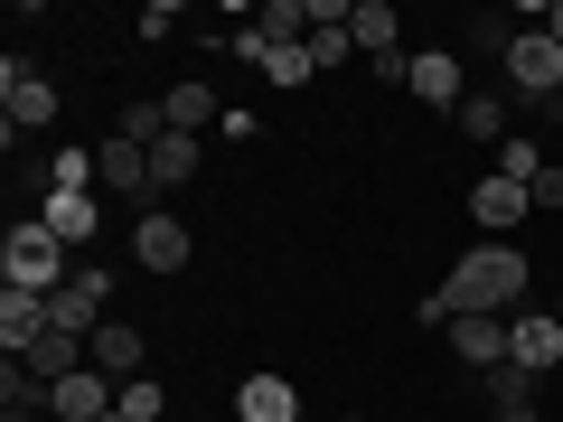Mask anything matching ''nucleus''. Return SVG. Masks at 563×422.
<instances>
[{
	"instance_id": "obj_8",
	"label": "nucleus",
	"mask_w": 563,
	"mask_h": 422,
	"mask_svg": "<svg viewBox=\"0 0 563 422\" xmlns=\"http://www.w3.org/2000/svg\"><path fill=\"white\" fill-rule=\"evenodd\" d=\"M404 95H413V103H442V113H461V57H451V47H422V57L404 66Z\"/></svg>"
},
{
	"instance_id": "obj_10",
	"label": "nucleus",
	"mask_w": 563,
	"mask_h": 422,
	"mask_svg": "<svg viewBox=\"0 0 563 422\" xmlns=\"http://www.w3.org/2000/svg\"><path fill=\"white\" fill-rule=\"evenodd\" d=\"M132 254L151 263V273H179L198 244H188V225H179V216H161V207H151V216H141V235H132Z\"/></svg>"
},
{
	"instance_id": "obj_2",
	"label": "nucleus",
	"mask_w": 563,
	"mask_h": 422,
	"mask_svg": "<svg viewBox=\"0 0 563 422\" xmlns=\"http://www.w3.org/2000/svg\"><path fill=\"white\" fill-rule=\"evenodd\" d=\"M0 281H10V291H38V301H57L66 281H76V263H66V244L47 235L38 216H20V225H10V244H0Z\"/></svg>"
},
{
	"instance_id": "obj_7",
	"label": "nucleus",
	"mask_w": 563,
	"mask_h": 422,
	"mask_svg": "<svg viewBox=\"0 0 563 422\" xmlns=\"http://www.w3.org/2000/svg\"><path fill=\"white\" fill-rule=\"evenodd\" d=\"M38 225L76 254V244H95V225H103V207H95V188H47V207H38Z\"/></svg>"
},
{
	"instance_id": "obj_26",
	"label": "nucleus",
	"mask_w": 563,
	"mask_h": 422,
	"mask_svg": "<svg viewBox=\"0 0 563 422\" xmlns=\"http://www.w3.org/2000/svg\"><path fill=\"white\" fill-rule=\"evenodd\" d=\"M498 422H544V413H536V403H498Z\"/></svg>"
},
{
	"instance_id": "obj_20",
	"label": "nucleus",
	"mask_w": 563,
	"mask_h": 422,
	"mask_svg": "<svg viewBox=\"0 0 563 422\" xmlns=\"http://www.w3.org/2000/svg\"><path fill=\"white\" fill-rule=\"evenodd\" d=\"M263 76H273V85H310V76H320L310 38H301V47H263Z\"/></svg>"
},
{
	"instance_id": "obj_5",
	"label": "nucleus",
	"mask_w": 563,
	"mask_h": 422,
	"mask_svg": "<svg viewBox=\"0 0 563 422\" xmlns=\"http://www.w3.org/2000/svg\"><path fill=\"white\" fill-rule=\"evenodd\" d=\"M507 357H517L526 376L563 366V320H554V310H517V320H507Z\"/></svg>"
},
{
	"instance_id": "obj_6",
	"label": "nucleus",
	"mask_w": 563,
	"mask_h": 422,
	"mask_svg": "<svg viewBox=\"0 0 563 422\" xmlns=\"http://www.w3.org/2000/svg\"><path fill=\"white\" fill-rule=\"evenodd\" d=\"M526 207H536V198H526L517 179H498V169H488V179L470 188V225H479L488 244H507V225H526Z\"/></svg>"
},
{
	"instance_id": "obj_21",
	"label": "nucleus",
	"mask_w": 563,
	"mask_h": 422,
	"mask_svg": "<svg viewBox=\"0 0 563 422\" xmlns=\"http://www.w3.org/2000/svg\"><path fill=\"white\" fill-rule=\"evenodd\" d=\"M113 413H122V422H169V395H161L151 376H132V385H122V403H113Z\"/></svg>"
},
{
	"instance_id": "obj_17",
	"label": "nucleus",
	"mask_w": 563,
	"mask_h": 422,
	"mask_svg": "<svg viewBox=\"0 0 563 422\" xmlns=\"http://www.w3.org/2000/svg\"><path fill=\"white\" fill-rule=\"evenodd\" d=\"M161 113H169V132H207V122H225V113H217V95H207L198 76H188V85H169V95H161Z\"/></svg>"
},
{
	"instance_id": "obj_23",
	"label": "nucleus",
	"mask_w": 563,
	"mask_h": 422,
	"mask_svg": "<svg viewBox=\"0 0 563 422\" xmlns=\"http://www.w3.org/2000/svg\"><path fill=\"white\" fill-rule=\"evenodd\" d=\"M488 395H498V403H536V376L507 357V366H488Z\"/></svg>"
},
{
	"instance_id": "obj_25",
	"label": "nucleus",
	"mask_w": 563,
	"mask_h": 422,
	"mask_svg": "<svg viewBox=\"0 0 563 422\" xmlns=\"http://www.w3.org/2000/svg\"><path fill=\"white\" fill-rule=\"evenodd\" d=\"M526 198H536V207H563V169H544V179L526 188Z\"/></svg>"
},
{
	"instance_id": "obj_16",
	"label": "nucleus",
	"mask_w": 563,
	"mask_h": 422,
	"mask_svg": "<svg viewBox=\"0 0 563 422\" xmlns=\"http://www.w3.org/2000/svg\"><path fill=\"white\" fill-rule=\"evenodd\" d=\"M198 179V132H161L151 141V188H179Z\"/></svg>"
},
{
	"instance_id": "obj_27",
	"label": "nucleus",
	"mask_w": 563,
	"mask_h": 422,
	"mask_svg": "<svg viewBox=\"0 0 563 422\" xmlns=\"http://www.w3.org/2000/svg\"><path fill=\"white\" fill-rule=\"evenodd\" d=\"M544 38H554V47H563V0H554V10H544Z\"/></svg>"
},
{
	"instance_id": "obj_13",
	"label": "nucleus",
	"mask_w": 563,
	"mask_h": 422,
	"mask_svg": "<svg viewBox=\"0 0 563 422\" xmlns=\"http://www.w3.org/2000/svg\"><path fill=\"white\" fill-rule=\"evenodd\" d=\"M347 38H357V57H404V20H395V0H357L347 10Z\"/></svg>"
},
{
	"instance_id": "obj_30",
	"label": "nucleus",
	"mask_w": 563,
	"mask_h": 422,
	"mask_svg": "<svg viewBox=\"0 0 563 422\" xmlns=\"http://www.w3.org/2000/svg\"><path fill=\"white\" fill-rule=\"evenodd\" d=\"M103 422H122V413H103Z\"/></svg>"
},
{
	"instance_id": "obj_1",
	"label": "nucleus",
	"mask_w": 563,
	"mask_h": 422,
	"mask_svg": "<svg viewBox=\"0 0 563 422\" xmlns=\"http://www.w3.org/2000/svg\"><path fill=\"white\" fill-rule=\"evenodd\" d=\"M442 291H451V320H461V310L517 320V301H526V254H507V244H479V254H461V273H451Z\"/></svg>"
},
{
	"instance_id": "obj_19",
	"label": "nucleus",
	"mask_w": 563,
	"mask_h": 422,
	"mask_svg": "<svg viewBox=\"0 0 563 422\" xmlns=\"http://www.w3.org/2000/svg\"><path fill=\"white\" fill-rule=\"evenodd\" d=\"M461 132L470 141H507V103L498 95H461Z\"/></svg>"
},
{
	"instance_id": "obj_15",
	"label": "nucleus",
	"mask_w": 563,
	"mask_h": 422,
	"mask_svg": "<svg viewBox=\"0 0 563 422\" xmlns=\"http://www.w3.org/2000/svg\"><path fill=\"white\" fill-rule=\"evenodd\" d=\"M38 338H47V301H38V291H0V347L29 357Z\"/></svg>"
},
{
	"instance_id": "obj_3",
	"label": "nucleus",
	"mask_w": 563,
	"mask_h": 422,
	"mask_svg": "<svg viewBox=\"0 0 563 422\" xmlns=\"http://www.w3.org/2000/svg\"><path fill=\"white\" fill-rule=\"evenodd\" d=\"M0 95H10V113H0V132H10V141H20V132H47V122H57V85H47L38 66L10 57V66H0Z\"/></svg>"
},
{
	"instance_id": "obj_28",
	"label": "nucleus",
	"mask_w": 563,
	"mask_h": 422,
	"mask_svg": "<svg viewBox=\"0 0 563 422\" xmlns=\"http://www.w3.org/2000/svg\"><path fill=\"white\" fill-rule=\"evenodd\" d=\"M554 320H563V291H554Z\"/></svg>"
},
{
	"instance_id": "obj_14",
	"label": "nucleus",
	"mask_w": 563,
	"mask_h": 422,
	"mask_svg": "<svg viewBox=\"0 0 563 422\" xmlns=\"http://www.w3.org/2000/svg\"><path fill=\"white\" fill-rule=\"evenodd\" d=\"M95 179L122 188V198H151V151H141V141H103V151H95Z\"/></svg>"
},
{
	"instance_id": "obj_22",
	"label": "nucleus",
	"mask_w": 563,
	"mask_h": 422,
	"mask_svg": "<svg viewBox=\"0 0 563 422\" xmlns=\"http://www.w3.org/2000/svg\"><path fill=\"white\" fill-rule=\"evenodd\" d=\"M310 57H320V76H329V66H347V57H357L347 20H339V29H329V20H310Z\"/></svg>"
},
{
	"instance_id": "obj_12",
	"label": "nucleus",
	"mask_w": 563,
	"mask_h": 422,
	"mask_svg": "<svg viewBox=\"0 0 563 422\" xmlns=\"http://www.w3.org/2000/svg\"><path fill=\"white\" fill-rule=\"evenodd\" d=\"M235 422H301V395L282 376H244L235 385Z\"/></svg>"
},
{
	"instance_id": "obj_29",
	"label": "nucleus",
	"mask_w": 563,
	"mask_h": 422,
	"mask_svg": "<svg viewBox=\"0 0 563 422\" xmlns=\"http://www.w3.org/2000/svg\"><path fill=\"white\" fill-rule=\"evenodd\" d=\"M347 422H366V413H347Z\"/></svg>"
},
{
	"instance_id": "obj_18",
	"label": "nucleus",
	"mask_w": 563,
	"mask_h": 422,
	"mask_svg": "<svg viewBox=\"0 0 563 422\" xmlns=\"http://www.w3.org/2000/svg\"><path fill=\"white\" fill-rule=\"evenodd\" d=\"M498 179H517V188H536V179H544V151H536L526 132H507V141H498Z\"/></svg>"
},
{
	"instance_id": "obj_4",
	"label": "nucleus",
	"mask_w": 563,
	"mask_h": 422,
	"mask_svg": "<svg viewBox=\"0 0 563 422\" xmlns=\"http://www.w3.org/2000/svg\"><path fill=\"white\" fill-rule=\"evenodd\" d=\"M498 66H507V85H517V95H563V47L544 38V29H517Z\"/></svg>"
},
{
	"instance_id": "obj_11",
	"label": "nucleus",
	"mask_w": 563,
	"mask_h": 422,
	"mask_svg": "<svg viewBox=\"0 0 563 422\" xmlns=\"http://www.w3.org/2000/svg\"><path fill=\"white\" fill-rule=\"evenodd\" d=\"M95 366H103L113 385H132L141 366H151V338H141V329H122V320H103V329H95Z\"/></svg>"
},
{
	"instance_id": "obj_9",
	"label": "nucleus",
	"mask_w": 563,
	"mask_h": 422,
	"mask_svg": "<svg viewBox=\"0 0 563 422\" xmlns=\"http://www.w3.org/2000/svg\"><path fill=\"white\" fill-rule=\"evenodd\" d=\"M451 347H461V366H507V320H488V310H461V320H451Z\"/></svg>"
},
{
	"instance_id": "obj_24",
	"label": "nucleus",
	"mask_w": 563,
	"mask_h": 422,
	"mask_svg": "<svg viewBox=\"0 0 563 422\" xmlns=\"http://www.w3.org/2000/svg\"><path fill=\"white\" fill-rule=\"evenodd\" d=\"M47 188H95V160H85V151H57V160H47Z\"/></svg>"
}]
</instances>
